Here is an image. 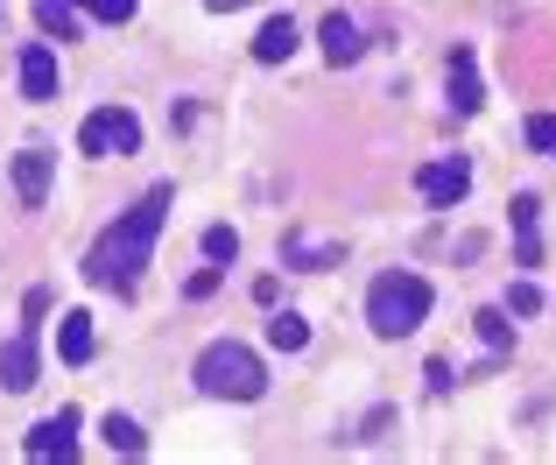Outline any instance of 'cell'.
Wrapping results in <instances>:
<instances>
[{"label": "cell", "instance_id": "cell-1", "mask_svg": "<svg viewBox=\"0 0 556 465\" xmlns=\"http://www.w3.org/2000/svg\"><path fill=\"white\" fill-rule=\"evenodd\" d=\"M169 205H177V191L169 184H155V191H141L135 205L121 212L106 232L92 240V254H85V282H99V289H135L141 282V268H149V254H155V240H163V219H169Z\"/></svg>", "mask_w": 556, "mask_h": 465}, {"label": "cell", "instance_id": "cell-2", "mask_svg": "<svg viewBox=\"0 0 556 465\" xmlns=\"http://www.w3.org/2000/svg\"><path fill=\"white\" fill-rule=\"evenodd\" d=\"M198 388L218 402H261L268 395V367H261V353H247L240 339H218L198 353Z\"/></svg>", "mask_w": 556, "mask_h": 465}, {"label": "cell", "instance_id": "cell-3", "mask_svg": "<svg viewBox=\"0 0 556 465\" xmlns=\"http://www.w3.org/2000/svg\"><path fill=\"white\" fill-rule=\"evenodd\" d=\"M422 317H430V282H422V275H402V268L374 275V289H367V325L380 331V339H408Z\"/></svg>", "mask_w": 556, "mask_h": 465}, {"label": "cell", "instance_id": "cell-4", "mask_svg": "<svg viewBox=\"0 0 556 465\" xmlns=\"http://www.w3.org/2000/svg\"><path fill=\"white\" fill-rule=\"evenodd\" d=\"M78 149H85V155H135V149H141V121H135L127 106H99V113H85Z\"/></svg>", "mask_w": 556, "mask_h": 465}, {"label": "cell", "instance_id": "cell-5", "mask_svg": "<svg viewBox=\"0 0 556 465\" xmlns=\"http://www.w3.org/2000/svg\"><path fill=\"white\" fill-rule=\"evenodd\" d=\"M22 452L36 458V465H56V458H78V410H64V416H42L36 430L22 438Z\"/></svg>", "mask_w": 556, "mask_h": 465}, {"label": "cell", "instance_id": "cell-6", "mask_svg": "<svg viewBox=\"0 0 556 465\" xmlns=\"http://www.w3.org/2000/svg\"><path fill=\"white\" fill-rule=\"evenodd\" d=\"M416 191L430 198V205H458V198L472 191V163H465V155H444V163H422V169H416Z\"/></svg>", "mask_w": 556, "mask_h": 465}, {"label": "cell", "instance_id": "cell-7", "mask_svg": "<svg viewBox=\"0 0 556 465\" xmlns=\"http://www.w3.org/2000/svg\"><path fill=\"white\" fill-rule=\"evenodd\" d=\"M50 169H56L50 141H28V149L14 155V198H22V205H42V198H50Z\"/></svg>", "mask_w": 556, "mask_h": 465}, {"label": "cell", "instance_id": "cell-8", "mask_svg": "<svg viewBox=\"0 0 556 465\" xmlns=\"http://www.w3.org/2000/svg\"><path fill=\"white\" fill-rule=\"evenodd\" d=\"M0 388H8V395L36 388V325H22L8 345H0Z\"/></svg>", "mask_w": 556, "mask_h": 465}, {"label": "cell", "instance_id": "cell-9", "mask_svg": "<svg viewBox=\"0 0 556 465\" xmlns=\"http://www.w3.org/2000/svg\"><path fill=\"white\" fill-rule=\"evenodd\" d=\"M22 99H56V56H50V42H28L22 50Z\"/></svg>", "mask_w": 556, "mask_h": 465}, {"label": "cell", "instance_id": "cell-10", "mask_svg": "<svg viewBox=\"0 0 556 465\" xmlns=\"http://www.w3.org/2000/svg\"><path fill=\"white\" fill-rule=\"evenodd\" d=\"M296 14H275V22H261V36H254V64H289L296 56Z\"/></svg>", "mask_w": 556, "mask_h": 465}, {"label": "cell", "instance_id": "cell-11", "mask_svg": "<svg viewBox=\"0 0 556 465\" xmlns=\"http://www.w3.org/2000/svg\"><path fill=\"white\" fill-rule=\"evenodd\" d=\"M317 36H325V64H353L359 50H367V36H359V22L353 14H325V28H317Z\"/></svg>", "mask_w": 556, "mask_h": 465}, {"label": "cell", "instance_id": "cell-12", "mask_svg": "<svg viewBox=\"0 0 556 465\" xmlns=\"http://www.w3.org/2000/svg\"><path fill=\"white\" fill-rule=\"evenodd\" d=\"M451 106L458 113H479L486 106V85H479V64H472V50H451Z\"/></svg>", "mask_w": 556, "mask_h": 465}, {"label": "cell", "instance_id": "cell-13", "mask_svg": "<svg viewBox=\"0 0 556 465\" xmlns=\"http://www.w3.org/2000/svg\"><path fill=\"white\" fill-rule=\"evenodd\" d=\"M282 261H289V268H331V261H345V247L339 240H317V232H289Z\"/></svg>", "mask_w": 556, "mask_h": 465}, {"label": "cell", "instance_id": "cell-14", "mask_svg": "<svg viewBox=\"0 0 556 465\" xmlns=\"http://www.w3.org/2000/svg\"><path fill=\"white\" fill-rule=\"evenodd\" d=\"M56 353H64L71 367L92 360V311H64V325H56Z\"/></svg>", "mask_w": 556, "mask_h": 465}, {"label": "cell", "instance_id": "cell-15", "mask_svg": "<svg viewBox=\"0 0 556 465\" xmlns=\"http://www.w3.org/2000/svg\"><path fill=\"white\" fill-rule=\"evenodd\" d=\"M99 438H106V452H113V458H141V452H149V430H141L135 416H121V410L106 416V430H99Z\"/></svg>", "mask_w": 556, "mask_h": 465}, {"label": "cell", "instance_id": "cell-16", "mask_svg": "<svg viewBox=\"0 0 556 465\" xmlns=\"http://www.w3.org/2000/svg\"><path fill=\"white\" fill-rule=\"evenodd\" d=\"M42 36H78V0H36Z\"/></svg>", "mask_w": 556, "mask_h": 465}, {"label": "cell", "instance_id": "cell-17", "mask_svg": "<svg viewBox=\"0 0 556 465\" xmlns=\"http://www.w3.org/2000/svg\"><path fill=\"white\" fill-rule=\"evenodd\" d=\"M268 339L282 345V353H303V345H311V325H303L296 311H275V317H268Z\"/></svg>", "mask_w": 556, "mask_h": 465}, {"label": "cell", "instance_id": "cell-18", "mask_svg": "<svg viewBox=\"0 0 556 465\" xmlns=\"http://www.w3.org/2000/svg\"><path fill=\"white\" fill-rule=\"evenodd\" d=\"M472 325H479V339H486V345H493V360H501V353H507V345H515V325H507V317H501V311H479V317H472Z\"/></svg>", "mask_w": 556, "mask_h": 465}, {"label": "cell", "instance_id": "cell-19", "mask_svg": "<svg viewBox=\"0 0 556 465\" xmlns=\"http://www.w3.org/2000/svg\"><path fill=\"white\" fill-rule=\"evenodd\" d=\"M521 141H529V149H543V155H556V113H529Z\"/></svg>", "mask_w": 556, "mask_h": 465}, {"label": "cell", "instance_id": "cell-20", "mask_svg": "<svg viewBox=\"0 0 556 465\" xmlns=\"http://www.w3.org/2000/svg\"><path fill=\"white\" fill-rule=\"evenodd\" d=\"M204 254H212L218 268H226V261L240 254V232H232V226H212V232H204Z\"/></svg>", "mask_w": 556, "mask_h": 465}, {"label": "cell", "instance_id": "cell-21", "mask_svg": "<svg viewBox=\"0 0 556 465\" xmlns=\"http://www.w3.org/2000/svg\"><path fill=\"white\" fill-rule=\"evenodd\" d=\"M78 8H85V14H99V22H113V28L135 22V0H78Z\"/></svg>", "mask_w": 556, "mask_h": 465}, {"label": "cell", "instance_id": "cell-22", "mask_svg": "<svg viewBox=\"0 0 556 465\" xmlns=\"http://www.w3.org/2000/svg\"><path fill=\"white\" fill-rule=\"evenodd\" d=\"M507 303H515V317H535V311H543V289H535V282H515V289H507Z\"/></svg>", "mask_w": 556, "mask_h": 465}, {"label": "cell", "instance_id": "cell-23", "mask_svg": "<svg viewBox=\"0 0 556 465\" xmlns=\"http://www.w3.org/2000/svg\"><path fill=\"white\" fill-rule=\"evenodd\" d=\"M212 289H218V261H212V268H198V275H190V282H184V297H190V303H204Z\"/></svg>", "mask_w": 556, "mask_h": 465}, {"label": "cell", "instance_id": "cell-24", "mask_svg": "<svg viewBox=\"0 0 556 465\" xmlns=\"http://www.w3.org/2000/svg\"><path fill=\"white\" fill-rule=\"evenodd\" d=\"M535 212H543V198L521 191V198H515V232H535Z\"/></svg>", "mask_w": 556, "mask_h": 465}, {"label": "cell", "instance_id": "cell-25", "mask_svg": "<svg viewBox=\"0 0 556 465\" xmlns=\"http://www.w3.org/2000/svg\"><path fill=\"white\" fill-rule=\"evenodd\" d=\"M422 374H430V395H451V367H444V360H430Z\"/></svg>", "mask_w": 556, "mask_h": 465}, {"label": "cell", "instance_id": "cell-26", "mask_svg": "<svg viewBox=\"0 0 556 465\" xmlns=\"http://www.w3.org/2000/svg\"><path fill=\"white\" fill-rule=\"evenodd\" d=\"M204 8H212V14H232V8H247V0H204Z\"/></svg>", "mask_w": 556, "mask_h": 465}]
</instances>
